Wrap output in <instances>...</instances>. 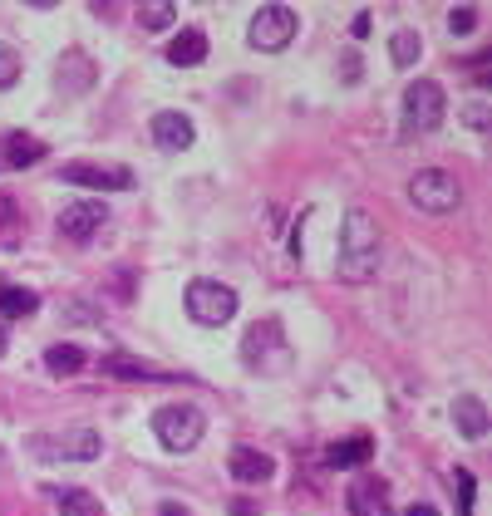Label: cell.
Segmentation results:
<instances>
[{
	"label": "cell",
	"instance_id": "obj_1",
	"mask_svg": "<svg viewBox=\"0 0 492 516\" xmlns=\"http://www.w3.org/2000/svg\"><path fill=\"white\" fill-rule=\"evenodd\" d=\"M374 261H379V231L355 207V212H345V231H340V276L360 286L374 276Z\"/></svg>",
	"mask_w": 492,
	"mask_h": 516
},
{
	"label": "cell",
	"instance_id": "obj_2",
	"mask_svg": "<svg viewBox=\"0 0 492 516\" xmlns=\"http://www.w3.org/2000/svg\"><path fill=\"white\" fill-rule=\"evenodd\" d=\"M296 30H301V20H296L291 5H261V10L251 15L246 40H251V50H261V55H281V50L296 40Z\"/></svg>",
	"mask_w": 492,
	"mask_h": 516
},
{
	"label": "cell",
	"instance_id": "obj_3",
	"mask_svg": "<svg viewBox=\"0 0 492 516\" xmlns=\"http://www.w3.org/2000/svg\"><path fill=\"white\" fill-rule=\"evenodd\" d=\"M202 428L207 423H202V413L192 403H168V408L153 413V433H158V443L168 453H192L202 443Z\"/></svg>",
	"mask_w": 492,
	"mask_h": 516
},
{
	"label": "cell",
	"instance_id": "obj_4",
	"mask_svg": "<svg viewBox=\"0 0 492 516\" xmlns=\"http://www.w3.org/2000/svg\"><path fill=\"white\" fill-rule=\"evenodd\" d=\"M187 315L197 320V325H227L232 315H237V290L232 286H217V281H192L183 295Z\"/></svg>",
	"mask_w": 492,
	"mask_h": 516
},
{
	"label": "cell",
	"instance_id": "obj_5",
	"mask_svg": "<svg viewBox=\"0 0 492 516\" xmlns=\"http://www.w3.org/2000/svg\"><path fill=\"white\" fill-rule=\"evenodd\" d=\"M443 118H448V94H443V84L414 79V84L404 89V123H409L414 133H433Z\"/></svg>",
	"mask_w": 492,
	"mask_h": 516
},
{
	"label": "cell",
	"instance_id": "obj_6",
	"mask_svg": "<svg viewBox=\"0 0 492 516\" xmlns=\"http://www.w3.org/2000/svg\"><path fill=\"white\" fill-rule=\"evenodd\" d=\"M409 197H414V207H424V212H433V217H443V212H453V207L463 202V187H458V177H453V172L424 168V172H414Z\"/></svg>",
	"mask_w": 492,
	"mask_h": 516
},
{
	"label": "cell",
	"instance_id": "obj_7",
	"mask_svg": "<svg viewBox=\"0 0 492 516\" xmlns=\"http://www.w3.org/2000/svg\"><path fill=\"white\" fill-rule=\"evenodd\" d=\"M30 453L50 462H94L104 453V438L94 428H69L60 438H30Z\"/></svg>",
	"mask_w": 492,
	"mask_h": 516
},
{
	"label": "cell",
	"instance_id": "obj_8",
	"mask_svg": "<svg viewBox=\"0 0 492 516\" xmlns=\"http://www.w3.org/2000/svg\"><path fill=\"white\" fill-rule=\"evenodd\" d=\"M60 182L99 187V192H123V187H133V172L123 168V163H64Z\"/></svg>",
	"mask_w": 492,
	"mask_h": 516
},
{
	"label": "cell",
	"instance_id": "obj_9",
	"mask_svg": "<svg viewBox=\"0 0 492 516\" xmlns=\"http://www.w3.org/2000/svg\"><path fill=\"white\" fill-rule=\"evenodd\" d=\"M104 222H109L104 202H74V207H64L60 212V236L64 241H74V246H84V241H94V236H99Z\"/></svg>",
	"mask_w": 492,
	"mask_h": 516
},
{
	"label": "cell",
	"instance_id": "obj_10",
	"mask_svg": "<svg viewBox=\"0 0 492 516\" xmlns=\"http://www.w3.org/2000/svg\"><path fill=\"white\" fill-rule=\"evenodd\" d=\"M192 138H197V128H192V118L187 114H178V109L153 114V143H158V148L183 153V148H192Z\"/></svg>",
	"mask_w": 492,
	"mask_h": 516
},
{
	"label": "cell",
	"instance_id": "obj_11",
	"mask_svg": "<svg viewBox=\"0 0 492 516\" xmlns=\"http://www.w3.org/2000/svg\"><path fill=\"white\" fill-rule=\"evenodd\" d=\"M202 59H207V30L187 25V30H178V35L168 40V64L192 69V64H202Z\"/></svg>",
	"mask_w": 492,
	"mask_h": 516
},
{
	"label": "cell",
	"instance_id": "obj_12",
	"mask_svg": "<svg viewBox=\"0 0 492 516\" xmlns=\"http://www.w3.org/2000/svg\"><path fill=\"white\" fill-rule=\"evenodd\" d=\"M453 423H458V433H463L468 443H478V438L488 433V408H483V399H473V394L453 399Z\"/></svg>",
	"mask_w": 492,
	"mask_h": 516
},
{
	"label": "cell",
	"instance_id": "obj_13",
	"mask_svg": "<svg viewBox=\"0 0 492 516\" xmlns=\"http://www.w3.org/2000/svg\"><path fill=\"white\" fill-rule=\"evenodd\" d=\"M0 148H5V163H10V168H35V163L45 158V143L30 138V133H5Z\"/></svg>",
	"mask_w": 492,
	"mask_h": 516
},
{
	"label": "cell",
	"instance_id": "obj_14",
	"mask_svg": "<svg viewBox=\"0 0 492 516\" xmlns=\"http://www.w3.org/2000/svg\"><path fill=\"white\" fill-rule=\"evenodd\" d=\"M40 310V295L25 286H5L0 290V320H30Z\"/></svg>",
	"mask_w": 492,
	"mask_h": 516
},
{
	"label": "cell",
	"instance_id": "obj_15",
	"mask_svg": "<svg viewBox=\"0 0 492 516\" xmlns=\"http://www.w3.org/2000/svg\"><path fill=\"white\" fill-rule=\"evenodd\" d=\"M227 467H232V477H237V482H266V477H271V458H266V453H256V448H237Z\"/></svg>",
	"mask_w": 492,
	"mask_h": 516
},
{
	"label": "cell",
	"instance_id": "obj_16",
	"mask_svg": "<svg viewBox=\"0 0 492 516\" xmlns=\"http://www.w3.org/2000/svg\"><path fill=\"white\" fill-rule=\"evenodd\" d=\"M50 497H55L60 516H104V507H99L84 487H50Z\"/></svg>",
	"mask_w": 492,
	"mask_h": 516
},
{
	"label": "cell",
	"instance_id": "obj_17",
	"mask_svg": "<svg viewBox=\"0 0 492 516\" xmlns=\"http://www.w3.org/2000/svg\"><path fill=\"white\" fill-rule=\"evenodd\" d=\"M330 467H360V462H374V443L369 438H345V443H335L330 453H325Z\"/></svg>",
	"mask_w": 492,
	"mask_h": 516
},
{
	"label": "cell",
	"instance_id": "obj_18",
	"mask_svg": "<svg viewBox=\"0 0 492 516\" xmlns=\"http://www.w3.org/2000/svg\"><path fill=\"white\" fill-rule=\"evenodd\" d=\"M45 369H50V374H79V369H84V349H74V344H50V349H45Z\"/></svg>",
	"mask_w": 492,
	"mask_h": 516
},
{
	"label": "cell",
	"instance_id": "obj_19",
	"mask_svg": "<svg viewBox=\"0 0 492 516\" xmlns=\"http://www.w3.org/2000/svg\"><path fill=\"white\" fill-rule=\"evenodd\" d=\"M389 55H394V64H399V69H414V64H419V55H424V40H419L414 30H394Z\"/></svg>",
	"mask_w": 492,
	"mask_h": 516
},
{
	"label": "cell",
	"instance_id": "obj_20",
	"mask_svg": "<svg viewBox=\"0 0 492 516\" xmlns=\"http://www.w3.org/2000/svg\"><path fill=\"white\" fill-rule=\"evenodd\" d=\"M138 25H143V30H173V25H178V10H173V5H138Z\"/></svg>",
	"mask_w": 492,
	"mask_h": 516
},
{
	"label": "cell",
	"instance_id": "obj_21",
	"mask_svg": "<svg viewBox=\"0 0 492 516\" xmlns=\"http://www.w3.org/2000/svg\"><path fill=\"white\" fill-rule=\"evenodd\" d=\"M104 374H123V379H158L148 364H138V359H123V354L104 359Z\"/></svg>",
	"mask_w": 492,
	"mask_h": 516
},
{
	"label": "cell",
	"instance_id": "obj_22",
	"mask_svg": "<svg viewBox=\"0 0 492 516\" xmlns=\"http://www.w3.org/2000/svg\"><path fill=\"white\" fill-rule=\"evenodd\" d=\"M379 492H384V487H379V482H355V487H350V507H355V516H374V507H369V497H379Z\"/></svg>",
	"mask_w": 492,
	"mask_h": 516
},
{
	"label": "cell",
	"instance_id": "obj_23",
	"mask_svg": "<svg viewBox=\"0 0 492 516\" xmlns=\"http://www.w3.org/2000/svg\"><path fill=\"white\" fill-rule=\"evenodd\" d=\"M15 79H20V55H15V50L0 40V89H10Z\"/></svg>",
	"mask_w": 492,
	"mask_h": 516
},
{
	"label": "cell",
	"instance_id": "obj_24",
	"mask_svg": "<svg viewBox=\"0 0 492 516\" xmlns=\"http://www.w3.org/2000/svg\"><path fill=\"white\" fill-rule=\"evenodd\" d=\"M473 25H478V10H473V5L448 10V30H453V35H473Z\"/></svg>",
	"mask_w": 492,
	"mask_h": 516
},
{
	"label": "cell",
	"instance_id": "obj_25",
	"mask_svg": "<svg viewBox=\"0 0 492 516\" xmlns=\"http://www.w3.org/2000/svg\"><path fill=\"white\" fill-rule=\"evenodd\" d=\"M473 497H478L473 472H458V516H473Z\"/></svg>",
	"mask_w": 492,
	"mask_h": 516
},
{
	"label": "cell",
	"instance_id": "obj_26",
	"mask_svg": "<svg viewBox=\"0 0 492 516\" xmlns=\"http://www.w3.org/2000/svg\"><path fill=\"white\" fill-rule=\"evenodd\" d=\"M463 118H468V123H473L478 133H483V128H488V104H483V99H473V104L463 109Z\"/></svg>",
	"mask_w": 492,
	"mask_h": 516
},
{
	"label": "cell",
	"instance_id": "obj_27",
	"mask_svg": "<svg viewBox=\"0 0 492 516\" xmlns=\"http://www.w3.org/2000/svg\"><path fill=\"white\" fill-rule=\"evenodd\" d=\"M350 30H355V40H369V15H355V25H350Z\"/></svg>",
	"mask_w": 492,
	"mask_h": 516
},
{
	"label": "cell",
	"instance_id": "obj_28",
	"mask_svg": "<svg viewBox=\"0 0 492 516\" xmlns=\"http://www.w3.org/2000/svg\"><path fill=\"white\" fill-rule=\"evenodd\" d=\"M158 516H187V507H178V502H163V507H158Z\"/></svg>",
	"mask_w": 492,
	"mask_h": 516
},
{
	"label": "cell",
	"instance_id": "obj_29",
	"mask_svg": "<svg viewBox=\"0 0 492 516\" xmlns=\"http://www.w3.org/2000/svg\"><path fill=\"white\" fill-rule=\"evenodd\" d=\"M232 516H256V507H251V502H237V507H232Z\"/></svg>",
	"mask_w": 492,
	"mask_h": 516
},
{
	"label": "cell",
	"instance_id": "obj_30",
	"mask_svg": "<svg viewBox=\"0 0 492 516\" xmlns=\"http://www.w3.org/2000/svg\"><path fill=\"white\" fill-rule=\"evenodd\" d=\"M404 516H433V507H409Z\"/></svg>",
	"mask_w": 492,
	"mask_h": 516
},
{
	"label": "cell",
	"instance_id": "obj_31",
	"mask_svg": "<svg viewBox=\"0 0 492 516\" xmlns=\"http://www.w3.org/2000/svg\"><path fill=\"white\" fill-rule=\"evenodd\" d=\"M0 354H5V330H0Z\"/></svg>",
	"mask_w": 492,
	"mask_h": 516
}]
</instances>
